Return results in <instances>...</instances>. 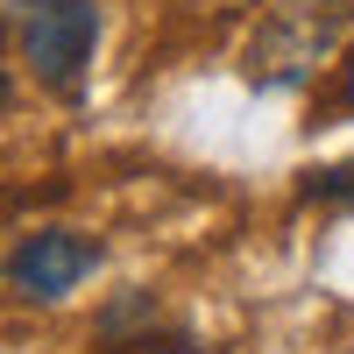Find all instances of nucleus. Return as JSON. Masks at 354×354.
Listing matches in <instances>:
<instances>
[{
	"label": "nucleus",
	"instance_id": "1",
	"mask_svg": "<svg viewBox=\"0 0 354 354\" xmlns=\"http://www.w3.org/2000/svg\"><path fill=\"white\" fill-rule=\"evenodd\" d=\"M100 50V0H21V64L50 93H78Z\"/></svg>",
	"mask_w": 354,
	"mask_h": 354
},
{
	"label": "nucleus",
	"instance_id": "2",
	"mask_svg": "<svg viewBox=\"0 0 354 354\" xmlns=\"http://www.w3.org/2000/svg\"><path fill=\"white\" fill-rule=\"evenodd\" d=\"M93 270H100V241H85V234H71V227H43V234H28V241L15 248L8 283L28 305H57V298H71Z\"/></svg>",
	"mask_w": 354,
	"mask_h": 354
},
{
	"label": "nucleus",
	"instance_id": "3",
	"mask_svg": "<svg viewBox=\"0 0 354 354\" xmlns=\"http://www.w3.org/2000/svg\"><path fill=\"white\" fill-rule=\"evenodd\" d=\"M340 21H347V0H290V8H277L262 43H255V71L262 78H305L333 50Z\"/></svg>",
	"mask_w": 354,
	"mask_h": 354
},
{
	"label": "nucleus",
	"instance_id": "4",
	"mask_svg": "<svg viewBox=\"0 0 354 354\" xmlns=\"http://www.w3.org/2000/svg\"><path fill=\"white\" fill-rule=\"evenodd\" d=\"M305 198H319V205H354V156L312 170V177H305Z\"/></svg>",
	"mask_w": 354,
	"mask_h": 354
},
{
	"label": "nucleus",
	"instance_id": "5",
	"mask_svg": "<svg viewBox=\"0 0 354 354\" xmlns=\"http://www.w3.org/2000/svg\"><path fill=\"white\" fill-rule=\"evenodd\" d=\"M347 100H354V57H347Z\"/></svg>",
	"mask_w": 354,
	"mask_h": 354
}]
</instances>
